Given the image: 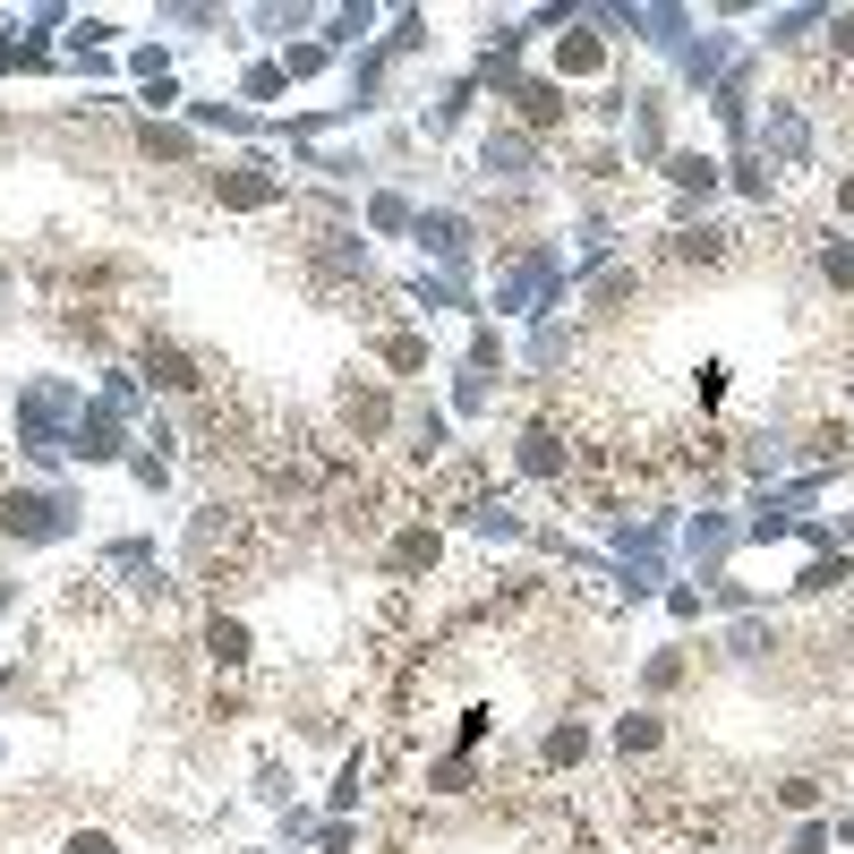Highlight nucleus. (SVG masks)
<instances>
[{
    "instance_id": "nucleus-1",
    "label": "nucleus",
    "mask_w": 854,
    "mask_h": 854,
    "mask_svg": "<svg viewBox=\"0 0 854 854\" xmlns=\"http://www.w3.org/2000/svg\"><path fill=\"white\" fill-rule=\"evenodd\" d=\"M69 854H111V846H103V838H77V846H69Z\"/></svg>"
}]
</instances>
